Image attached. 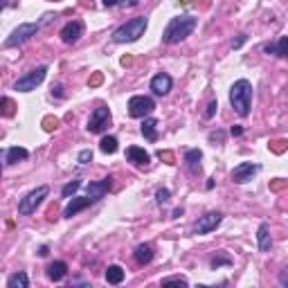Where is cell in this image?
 <instances>
[{
	"label": "cell",
	"instance_id": "41",
	"mask_svg": "<svg viewBox=\"0 0 288 288\" xmlns=\"http://www.w3.org/2000/svg\"><path fill=\"white\" fill-rule=\"evenodd\" d=\"M99 84H102V74L97 72V74H94L92 79H90V86H99Z\"/></svg>",
	"mask_w": 288,
	"mask_h": 288
},
{
	"label": "cell",
	"instance_id": "31",
	"mask_svg": "<svg viewBox=\"0 0 288 288\" xmlns=\"http://www.w3.org/2000/svg\"><path fill=\"white\" fill-rule=\"evenodd\" d=\"M76 160H79V164H88V162H92V151H90V148H84Z\"/></svg>",
	"mask_w": 288,
	"mask_h": 288
},
{
	"label": "cell",
	"instance_id": "43",
	"mask_svg": "<svg viewBox=\"0 0 288 288\" xmlns=\"http://www.w3.org/2000/svg\"><path fill=\"white\" fill-rule=\"evenodd\" d=\"M282 187H288L286 180H284V182H272V189H282Z\"/></svg>",
	"mask_w": 288,
	"mask_h": 288
},
{
	"label": "cell",
	"instance_id": "8",
	"mask_svg": "<svg viewBox=\"0 0 288 288\" xmlns=\"http://www.w3.org/2000/svg\"><path fill=\"white\" fill-rule=\"evenodd\" d=\"M108 124H110V110H108L106 106H99L92 110L86 128H88L90 133H104V130L108 128Z\"/></svg>",
	"mask_w": 288,
	"mask_h": 288
},
{
	"label": "cell",
	"instance_id": "24",
	"mask_svg": "<svg viewBox=\"0 0 288 288\" xmlns=\"http://www.w3.org/2000/svg\"><path fill=\"white\" fill-rule=\"evenodd\" d=\"M7 286L9 288H27L30 286V279H27L25 272H16V274H12V277L7 279Z\"/></svg>",
	"mask_w": 288,
	"mask_h": 288
},
{
	"label": "cell",
	"instance_id": "12",
	"mask_svg": "<svg viewBox=\"0 0 288 288\" xmlns=\"http://www.w3.org/2000/svg\"><path fill=\"white\" fill-rule=\"evenodd\" d=\"M110 187H112V178H110V176H108V178L99 180V182H90L86 192H88V196L92 198L94 202H97V200H102V198L106 196V194H108V189H110Z\"/></svg>",
	"mask_w": 288,
	"mask_h": 288
},
{
	"label": "cell",
	"instance_id": "5",
	"mask_svg": "<svg viewBox=\"0 0 288 288\" xmlns=\"http://www.w3.org/2000/svg\"><path fill=\"white\" fill-rule=\"evenodd\" d=\"M38 30H40V22H22V25H18L16 30L12 32V36L4 40V48H16V45L25 43V40H30Z\"/></svg>",
	"mask_w": 288,
	"mask_h": 288
},
{
	"label": "cell",
	"instance_id": "32",
	"mask_svg": "<svg viewBox=\"0 0 288 288\" xmlns=\"http://www.w3.org/2000/svg\"><path fill=\"white\" fill-rule=\"evenodd\" d=\"M158 158L164 160L166 164H176V158H174V153H171V151H158Z\"/></svg>",
	"mask_w": 288,
	"mask_h": 288
},
{
	"label": "cell",
	"instance_id": "11",
	"mask_svg": "<svg viewBox=\"0 0 288 288\" xmlns=\"http://www.w3.org/2000/svg\"><path fill=\"white\" fill-rule=\"evenodd\" d=\"M81 34H84V22L72 20L61 30V40L63 43H76V40L81 38Z\"/></svg>",
	"mask_w": 288,
	"mask_h": 288
},
{
	"label": "cell",
	"instance_id": "33",
	"mask_svg": "<svg viewBox=\"0 0 288 288\" xmlns=\"http://www.w3.org/2000/svg\"><path fill=\"white\" fill-rule=\"evenodd\" d=\"M56 126H58V120H56V117H45V120H43V128H45V130H54Z\"/></svg>",
	"mask_w": 288,
	"mask_h": 288
},
{
	"label": "cell",
	"instance_id": "6",
	"mask_svg": "<svg viewBox=\"0 0 288 288\" xmlns=\"http://www.w3.org/2000/svg\"><path fill=\"white\" fill-rule=\"evenodd\" d=\"M48 192L50 189L45 187V184H40V187H36L34 192H30L20 202H18V214L27 216V214H32V212H36V207L43 202V198L48 196Z\"/></svg>",
	"mask_w": 288,
	"mask_h": 288
},
{
	"label": "cell",
	"instance_id": "38",
	"mask_svg": "<svg viewBox=\"0 0 288 288\" xmlns=\"http://www.w3.org/2000/svg\"><path fill=\"white\" fill-rule=\"evenodd\" d=\"M138 2H140V0H120L122 7H135Z\"/></svg>",
	"mask_w": 288,
	"mask_h": 288
},
{
	"label": "cell",
	"instance_id": "29",
	"mask_svg": "<svg viewBox=\"0 0 288 288\" xmlns=\"http://www.w3.org/2000/svg\"><path fill=\"white\" fill-rule=\"evenodd\" d=\"M171 284H176V286H187V279H184V277H166V279H162V286H171Z\"/></svg>",
	"mask_w": 288,
	"mask_h": 288
},
{
	"label": "cell",
	"instance_id": "22",
	"mask_svg": "<svg viewBox=\"0 0 288 288\" xmlns=\"http://www.w3.org/2000/svg\"><path fill=\"white\" fill-rule=\"evenodd\" d=\"M158 120H153V117H146V120L142 122V135L146 140H151V142H156L158 140Z\"/></svg>",
	"mask_w": 288,
	"mask_h": 288
},
{
	"label": "cell",
	"instance_id": "1",
	"mask_svg": "<svg viewBox=\"0 0 288 288\" xmlns=\"http://www.w3.org/2000/svg\"><path fill=\"white\" fill-rule=\"evenodd\" d=\"M196 30V18L194 16H176L169 20V25H166L164 34H162V40H164L166 45H174V43H180V40H184L192 32Z\"/></svg>",
	"mask_w": 288,
	"mask_h": 288
},
{
	"label": "cell",
	"instance_id": "18",
	"mask_svg": "<svg viewBox=\"0 0 288 288\" xmlns=\"http://www.w3.org/2000/svg\"><path fill=\"white\" fill-rule=\"evenodd\" d=\"M66 272H68L66 261H54V264H50V268H48V277L52 279V282H61V279L66 277Z\"/></svg>",
	"mask_w": 288,
	"mask_h": 288
},
{
	"label": "cell",
	"instance_id": "19",
	"mask_svg": "<svg viewBox=\"0 0 288 288\" xmlns=\"http://www.w3.org/2000/svg\"><path fill=\"white\" fill-rule=\"evenodd\" d=\"M266 52H268V54H277V56H288V36H282L277 43L266 45Z\"/></svg>",
	"mask_w": 288,
	"mask_h": 288
},
{
	"label": "cell",
	"instance_id": "42",
	"mask_svg": "<svg viewBox=\"0 0 288 288\" xmlns=\"http://www.w3.org/2000/svg\"><path fill=\"white\" fill-rule=\"evenodd\" d=\"M61 86H54V88H52V94H56V97H63V92H61Z\"/></svg>",
	"mask_w": 288,
	"mask_h": 288
},
{
	"label": "cell",
	"instance_id": "15",
	"mask_svg": "<svg viewBox=\"0 0 288 288\" xmlns=\"http://www.w3.org/2000/svg\"><path fill=\"white\" fill-rule=\"evenodd\" d=\"M126 158H128L133 164H138V166H146L148 164V153L144 151V148H140V146H128L126 148Z\"/></svg>",
	"mask_w": 288,
	"mask_h": 288
},
{
	"label": "cell",
	"instance_id": "27",
	"mask_svg": "<svg viewBox=\"0 0 288 288\" xmlns=\"http://www.w3.org/2000/svg\"><path fill=\"white\" fill-rule=\"evenodd\" d=\"M0 104H2V115H4V117H12V115H14V108H16L12 99H9V97H2V99H0Z\"/></svg>",
	"mask_w": 288,
	"mask_h": 288
},
{
	"label": "cell",
	"instance_id": "46",
	"mask_svg": "<svg viewBox=\"0 0 288 288\" xmlns=\"http://www.w3.org/2000/svg\"><path fill=\"white\" fill-rule=\"evenodd\" d=\"M122 66H130V56H124V58H122Z\"/></svg>",
	"mask_w": 288,
	"mask_h": 288
},
{
	"label": "cell",
	"instance_id": "30",
	"mask_svg": "<svg viewBox=\"0 0 288 288\" xmlns=\"http://www.w3.org/2000/svg\"><path fill=\"white\" fill-rule=\"evenodd\" d=\"M232 264V259H230V256H214V259H212V268H220V266H230Z\"/></svg>",
	"mask_w": 288,
	"mask_h": 288
},
{
	"label": "cell",
	"instance_id": "4",
	"mask_svg": "<svg viewBox=\"0 0 288 288\" xmlns=\"http://www.w3.org/2000/svg\"><path fill=\"white\" fill-rule=\"evenodd\" d=\"M45 74H48V68H45V66H38L36 70H32L30 74L20 76V79L14 84V90H18V92H32V90H36V86L43 84Z\"/></svg>",
	"mask_w": 288,
	"mask_h": 288
},
{
	"label": "cell",
	"instance_id": "44",
	"mask_svg": "<svg viewBox=\"0 0 288 288\" xmlns=\"http://www.w3.org/2000/svg\"><path fill=\"white\" fill-rule=\"evenodd\" d=\"M102 2L106 4V7H112V4H117V2H120V0H102Z\"/></svg>",
	"mask_w": 288,
	"mask_h": 288
},
{
	"label": "cell",
	"instance_id": "39",
	"mask_svg": "<svg viewBox=\"0 0 288 288\" xmlns=\"http://www.w3.org/2000/svg\"><path fill=\"white\" fill-rule=\"evenodd\" d=\"M210 140H212V142H223V133H220V130H218V133H212Z\"/></svg>",
	"mask_w": 288,
	"mask_h": 288
},
{
	"label": "cell",
	"instance_id": "40",
	"mask_svg": "<svg viewBox=\"0 0 288 288\" xmlns=\"http://www.w3.org/2000/svg\"><path fill=\"white\" fill-rule=\"evenodd\" d=\"M230 133H232L234 138H238V135L243 133V128H241V126H232V128H230Z\"/></svg>",
	"mask_w": 288,
	"mask_h": 288
},
{
	"label": "cell",
	"instance_id": "9",
	"mask_svg": "<svg viewBox=\"0 0 288 288\" xmlns=\"http://www.w3.org/2000/svg\"><path fill=\"white\" fill-rule=\"evenodd\" d=\"M220 220H223V214H220V212H210V214H205V216L198 218V223L194 225V234L212 232V230H216L220 225Z\"/></svg>",
	"mask_w": 288,
	"mask_h": 288
},
{
	"label": "cell",
	"instance_id": "37",
	"mask_svg": "<svg viewBox=\"0 0 288 288\" xmlns=\"http://www.w3.org/2000/svg\"><path fill=\"white\" fill-rule=\"evenodd\" d=\"M246 38H248V36H246V34H241V36H238V38L232 43V48H234V50H236V48H241V45L246 43Z\"/></svg>",
	"mask_w": 288,
	"mask_h": 288
},
{
	"label": "cell",
	"instance_id": "16",
	"mask_svg": "<svg viewBox=\"0 0 288 288\" xmlns=\"http://www.w3.org/2000/svg\"><path fill=\"white\" fill-rule=\"evenodd\" d=\"M27 156H30V151L22 146H9L7 151H4V164H16L18 160H27Z\"/></svg>",
	"mask_w": 288,
	"mask_h": 288
},
{
	"label": "cell",
	"instance_id": "17",
	"mask_svg": "<svg viewBox=\"0 0 288 288\" xmlns=\"http://www.w3.org/2000/svg\"><path fill=\"white\" fill-rule=\"evenodd\" d=\"M200 160H202L200 148H189V151L184 153V162H187V166H189V171H192V174L200 171Z\"/></svg>",
	"mask_w": 288,
	"mask_h": 288
},
{
	"label": "cell",
	"instance_id": "2",
	"mask_svg": "<svg viewBox=\"0 0 288 288\" xmlns=\"http://www.w3.org/2000/svg\"><path fill=\"white\" fill-rule=\"evenodd\" d=\"M230 104H232V108L241 117L250 115V106H252V84L250 81L248 79L234 81V86L230 88Z\"/></svg>",
	"mask_w": 288,
	"mask_h": 288
},
{
	"label": "cell",
	"instance_id": "36",
	"mask_svg": "<svg viewBox=\"0 0 288 288\" xmlns=\"http://www.w3.org/2000/svg\"><path fill=\"white\" fill-rule=\"evenodd\" d=\"M279 284H282V286H286V288H288V268H284L282 272H279Z\"/></svg>",
	"mask_w": 288,
	"mask_h": 288
},
{
	"label": "cell",
	"instance_id": "20",
	"mask_svg": "<svg viewBox=\"0 0 288 288\" xmlns=\"http://www.w3.org/2000/svg\"><path fill=\"white\" fill-rule=\"evenodd\" d=\"M151 259H153V248L148 246V243H142V246L135 248V261H138L140 266L148 264Z\"/></svg>",
	"mask_w": 288,
	"mask_h": 288
},
{
	"label": "cell",
	"instance_id": "28",
	"mask_svg": "<svg viewBox=\"0 0 288 288\" xmlns=\"http://www.w3.org/2000/svg\"><path fill=\"white\" fill-rule=\"evenodd\" d=\"M169 196H171L169 189H158V192H156V200H158V205H164V202H169Z\"/></svg>",
	"mask_w": 288,
	"mask_h": 288
},
{
	"label": "cell",
	"instance_id": "45",
	"mask_svg": "<svg viewBox=\"0 0 288 288\" xmlns=\"http://www.w3.org/2000/svg\"><path fill=\"white\" fill-rule=\"evenodd\" d=\"M38 254H40V256H45V254H48V246H40V250H38Z\"/></svg>",
	"mask_w": 288,
	"mask_h": 288
},
{
	"label": "cell",
	"instance_id": "23",
	"mask_svg": "<svg viewBox=\"0 0 288 288\" xmlns=\"http://www.w3.org/2000/svg\"><path fill=\"white\" fill-rule=\"evenodd\" d=\"M124 268L122 266H108V270H106V282L108 284H122L124 282Z\"/></svg>",
	"mask_w": 288,
	"mask_h": 288
},
{
	"label": "cell",
	"instance_id": "7",
	"mask_svg": "<svg viewBox=\"0 0 288 288\" xmlns=\"http://www.w3.org/2000/svg\"><path fill=\"white\" fill-rule=\"evenodd\" d=\"M156 110V102L151 97H144V94H135V97L128 99V115L140 120L144 115H151Z\"/></svg>",
	"mask_w": 288,
	"mask_h": 288
},
{
	"label": "cell",
	"instance_id": "14",
	"mask_svg": "<svg viewBox=\"0 0 288 288\" xmlns=\"http://www.w3.org/2000/svg\"><path fill=\"white\" fill-rule=\"evenodd\" d=\"M171 86H174V81H171V76L166 72H160V74H156L151 79V90L156 94H166L171 90Z\"/></svg>",
	"mask_w": 288,
	"mask_h": 288
},
{
	"label": "cell",
	"instance_id": "13",
	"mask_svg": "<svg viewBox=\"0 0 288 288\" xmlns=\"http://www.w3.org/2000/svg\"><path fill=\"white\" fill-rule=\"evenodd\" d=\"M92 202H94V200L88 196V194H86L84 198H81V196H74L70 202H68V207H66V212H63V216H66V218H72L74 214H79L81 210H86V207L92 205Z\"/></svg>",
	"mask_w": 288,
	"mask_h": 288
},
{
	"label": "cell",
	"instance_id": "3",
	"mask_svg": "<svg viewBox=\"0 0 288 288\" xmlns=\"http://www.w3.org/2000/svg\"><path fill=\"white\" fill-rule=\"evenodd\" d=\"M144 32H146V18L138 16V18H130V20L124 22L122 27H117V30L112 32V40H115V43H133Z\"/></svg>",
	"mask_w": 288,
	"mask_h": 288
},
{
	"label": "cell",
	"instance_id": "35",
	"mask_svg": "<svg viewBox=\"0 0 288 288\" xmlns=\"http://www.w3.org/2000/svg\"><path fill=\"white\" fill-rule=\"evenodd\" d=\"M218 110V102H210V106H207V110H205V117L210 120V117H214V112Z\"/></svg>",
	"mask_w": 288,
	"mask_h": 288
},
{
	"label": "cell",
	"instance_id": "21",
	"mask_svg": "<svg viewBox=\"0 0 288 288\" xmlns=\"http://www.w3.org/2000/svg\"><path fill=\"white\" fill-rule=\"evenodd\" d=\"M256 241H259V250L261 252H268L270 246H272V241H270V230L268 225H259V232H256Z\"/></svg>",
	"mask_w": 288,
	"mask_h": 288
},
{
	"label": "cell",
	"instance_id": "34",
	"mask_svg": "<svg viewBox=\"0 0 288 288\" xmlns=\"http://www.w3.org/2000/svg\"><path fill=\"white\" fill-rule=\"evenodd\" d=\"M270 148H272L274 153H282L284 148H286V142H284V140H274V142H270Z\"/></svg>",
	"mask_w": 288,
	"mask_h": 288
},
{
	"label": "cell",
	"instance_id": "25",
	"mask_svg": "<svg viewBox=\"0 0 288 288\" xmlns=\"http://www.w3.org/2000/svg\"><path fill=\"white\" fill-rule=\"evenodd\" d=\"M99 148H102L104 153H115V151H117V138H112V135H106V138H102V142H99Z\"/></svg>",
	"mask_w": 288,
	"mask_h": 288
},
{
	"label": "cell",
	"instance_id": "26",
	"mask_svg": "<svg viewBox=\"0 0 288 288\" xmlns=\"http://www.w3.org/2000/svg\"><path fill=\"white\" fill-rule=\"evenodd\" d=\"M79 187H81L79 180H72V182H68L66 187H63V192H61V194H63L66 198H68V196H74V194L79 192Z\"/></svg>",
	"mask_w": 288,
	"mask_h": 288
},
{
	"label": "cell",
	"instance_id": "10",
	"mask_svg": "<svg viewBox=\"0 0 288 288\" xmlns=\"http://www.w3.org/2000/svg\"><path fill=\"white\" fill-rule=\"evenodd\" d=\"M259 171V164H252V162H241L238 166H234L232 171V180L236 184H246L252 180V176Z\"/></svg>",
	"mask_w": 288,
	"mask_h": 288
}]
</instances>
